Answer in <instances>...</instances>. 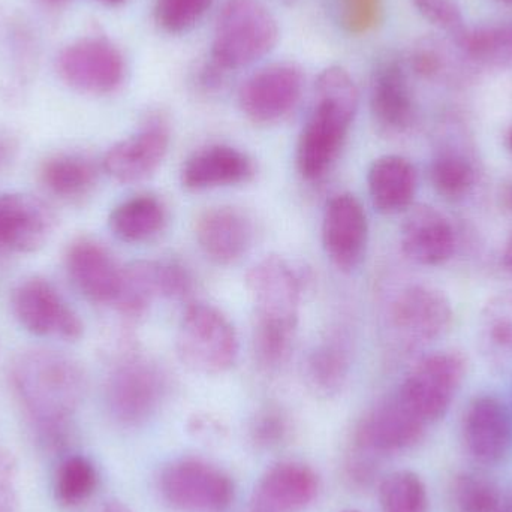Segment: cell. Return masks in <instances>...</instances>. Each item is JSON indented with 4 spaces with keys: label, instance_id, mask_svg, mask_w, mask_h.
<instances>
[{
    "label": "cell",
    "instance_id": "cell-10",
    "mask_svg": "<svg viewBox=\"0 0 512 512\" xmlns=\"http://www.w3.org/2000/svg\"><path fill=\"white\" fill-rule=\"evenodd\" d=\"M303 90L300 66L291 62L271 63L243 81L239 89L240 110L258 125H271L295 110Z\"/></svg>",
    "mask_w": 512,
    "mask_h": 512
},
{
    "label": "cell",
    "instance_id": "cell-9",
    "mask_svg": "<svg viewBox=\"0 0 512 512\" xmlns=\"http://www.w3.org/2000/svg\"><path fill=\"white\" fill-rule=\"evenodd\" d=\"M57 72L72 89L108 95L122 86L126 75L122 51L105 36H84L66 45L57 56Z\"/></svg>",
    "mask_w": 512,
    "mask_h": 512
},
{
    "label": "cell",
    "instance_id": "cell-18",
    "mask_svg": "<svg viewBox=\"0 0 512 512\" xmlns=\"http://www.w3.org/2000/svg\"><path fill=\"white\" fill-rule=\"evenodd\" d=\"M462 438L475 462L483 465L502 462L512 444L511 418L504 403L493 396L472 400L463 417Z\"/></svg>",
    "mask_w": 512,
    "mask_h": 512
},
{
    "label": "cell",
    "instance_id": "cell-2",
    "mask_svg": "<svg viewBox=\"0 0 512 512\" xmlns=\"http://www.w3.org/2000/svg\"><path fill=\"white\" fill-rule=\"evenodd\" d=\"M315 95L297 147L298 171L306 180H319L328 173L358 110L357 84L342 66H330L319 74Z\"/></svg>",
    "mask_w": 512,
    "mask_h": 512
},
{
    "label": "cell",
    "instance_id": "cell-42",
    "mask_svg": "<svg viewBox=\"0 0 512 512\" xmlns=\"http://www.w3.org/2000/svg\"><path fill=\"white\" fill-rule=\"evenodd\" d=\"M18 140L8 131H0V173L8 170L18 155Z\"/></svg>",
    "mask_w": 512,
    "mask_h": 512
},
{
    "label": "cell",
    "instance_id": "cell-32",
    "mask_svg": "<svg viewBox=\"0 0 512 512\" xmlns=\"http://www.w3.org/2000/svg\"><path fill=\"white\" fill-rule=\"evenodd\" d=\"M379 504L382 512H429L426 484L415 472H393L379 486Z\"/></svg>",
    "mask_w": 512,
    "mask_h": 512
},
{
    "label": "cell",
    "instance_id": "cell-1",
    "mask_svg": "<svg viewBox=\"0 0 512 512\" xmlns=\"http://www.w3.org/2000/svg\"><path fill=\"white\" fill-rule=\"evenodd\" d=\"M9 378L32 429L74 420L87 393L83 367L51 349H27L18 354L12 360Z\"/></svg>",
    "mask_w": 512,
    "mask_h": 512
},
{
    "label": "cell",
    "instance_id": "cell-31",
    "mask_svg": "<svg viewBox=\"0 0 512 512\" xmlns=\"http://www.w3.org/2000/svg\"><path fill=\"white\" fill-rule=\"evenodd\" d=\"M468 56L484 65L512 68V24L466 29L457 36Z\"/></svg>",
    "mask_w": 512,
    "mask_h": 512
},
{
    "label": "cell",
    "instance_id": "cell-24",
    "mask_svg": "<svg viewBox=\"0 0 512 512\" xmlns=\"http://www.w3.org/2000/svg\"><path fill=\"white\" fill-rule=\"evenodd\" d=\"M367 185L370 200L378 212L384 215L408 212L417 194V170L403 156H381L370 167Z\"/></svg>",
    "mask_w": 512,
    "mask_h": 512
},
{
    "label": "cell",
    "instance_id": "cell-49",
    "mask_svg": "<svg viewBox=\"0 0 512 512\" xmlns=\"http://www.w3.org/2000/svg\"><path fill=\"white\" fill-rule=\"evenodd\" d=\"M508 147H510V150L512 152V128L511 131L508 132Z\"/></svg>",
    "mask_w": 512,
    "mask_h": 512
},
{
    "label": "cell",
    "instance_id": "cell-8",
    "mask_svg": "<svg viewBox=\"0 0 512 512\" xmlns=\"http://www.w3.org/2000/svg\"><path fill=\"white\" fill-rule=\"evenodd\" d=\"M159 492L167 504L183 512H222L236 495L227 472L194 457L168 463L159 475Z\"/></svg>",
    "mask_w": 512,
    "mask_h": 512
},
{
    "label": "cell",
    "instance_id": "cell-50",
    "mask_svg": "<svg viewBox=\"0 0 512 512\" xmlns=\"http://www.w3.org/2000/svg\"><path fill=\"white\" fill-rule=\"evenodd\" d=\"M501 2L508 3V5H512V0H501Z\"/></svg>",
    "mask_w": 512,
    "mask_h": 512
},
{
    "label": "cell",
    "instance_id": "cell-4",
    "mask_svg": "<svg viewBox=\"0 0 512 512\" xmlns=\"http://www.w3.org/2000/svg\"><path fill=\"white\" fill-rule=\"evenodd\" d=\"M170 391L167 373L143 355H126L105 381V405L120 426L140 427L158 414Z\"/></svg>",
    "mask_w": 512,
    "mask_h": 512
},
{
    "label": "cell",
    "instance_id": "cell-38",
    "mask_svg": "<svg viewBox=\"0 0 512 512\" xmlns=\"http://www.w3.org/2000/svg\"><path fill=\"white\" fill-rule=\"evenodd\" d=\"M158 274L161 297L183 300L192 294L194 279L182 262L174 259L158 261Z\"/></svg>",
    "mask_w": 512,
    "mask_h": 512
},
{
    "label": "cell",
    "instance_id": "cell-11",
    "mask_svg": "<svg viewBox=\"0 0 512 512\" xmlns=\"http://www.w3.org/2000/svg\"><path fill=\"white\" fill-rule=\"evenodd\" d=\"M450 298L427 285L403 289L390 307V327L408 345H421L439 339L453 324Z\"/></svg>",
    "mask_w": 512,
    "mask_h": 512
},
{
    "label": "cell",
    "instance_id": "cell-47",
    "mask_svg": "<svg viewBox=\"0 0 512 512\" xmlns=\"http://www.w3.org/2000/svg\"><path fill=\"white\" fill-rule=\"evenodd\" d=\"M47 6H51V8H57V6H62L63 3L68 2V0H42Z\"/></svg>",
    "mask_w": 512,
    "mask_h": 512
},
{
    "label": "cell",
    "instance_id": "cell-51",
    "mask_svg": "<svg viewBox=\"0 0 512 512\" xmlns=\"http://www.w3.org/2000/svg\"><path fill=\"white\" fill-rule=\"evenodd\" d=\"M282 2H285V3H292V2H294V0H282Z\"/></svg>",
    "mask_w": 512,
    "mask_h": 512
},
{
    "label": "cell",
    "instance_id": "cell-22",
    "mask_svg": "<svg viewBox=\"0 0 512 512\" xmlns=\"http://www.w3.org/2000/svg\"><path fill=\"white\" fill-rule=\"evenodd\" d=\"M198 245L216 264L239 261L254 240L251 219L236 207L219 206L206 210L195 228Z\"/></svg>",
    "mask_w": 512,
    "mask_h": 512
},
{
    "label": "cell",
    "instance_id": "cell-45",
    "mask_svg": "<svg viewBox=\"0 0 512 512\" xmlns=\"http://www.w3.org/2000/svg\"><path fill=\"white\" fill-rule=\"evenodd\" d=\"M502 264H504L505 270L512 274V234L505 243L504 252H502Z\"/></svg>",
    "mask_w": 512,
    "mask_h": 512
},
{
    "label": "cell",
    "instance_id": "cell-6",
    "mask_svg": "<svg viewBox=\"0 0 512 512\" xmlns=\"http://www.w3.org/2000/svg\"><path fill=\"white\" fill-rule=\"evenodd\" d=\"M180 360L204 375L227 372L239 355V339L230 319L210 304H192L180 322L176 340Z\"/></svg>",
    "mask_w": 512,
    "mask_h": 512
},
{
    "label": "cell",
    "instance_id": "cell-23",
    "mask_svg": "<svg viewBox=\"0 0 512 512\" xmlns=\"http://www.w3.org/2000/svg\"><path fill=\"white\" fill-rule=\"evenodd\" d=\"M252 159L240 150L225 144L204 147L195 152L182 168V185L189 191L240 185L254 177Z\"/></svg>",
    "mask_w": 512,
    "mask_h": 512
},
{
    "label": "cell",
    "instance_id": "cell-44",
    "mask_svg": "<svg viewBox=\"0 0 512 512\" xmlns=\"http://www.w3.org/2000/svg\"><path fill=\"white\" fill-rule=\"evenodd\" d=\"M96 512H134L128 505L123 504L120 501H108L105 502L102 507H99V510Z\"/></svg>",
    "mask_w": 512,
    "mask_h": 512
},
{
    "label": "cell",
    "instance_id": "cell-25",
    "mask_svg": "<svg viewBox=\"0 0 512 512\" xmlns=\"http://www.w3.org/2000/svg\"><path fill=\"white\" fill-rule=\"evenodd\" d=\"M167 224V209L152 194L135 195L123 201L110 215V228L117 239L126 243L149 242Z\"/></svg>",
    "mask_w": 512,
    "mask_h": 512
},
{
    "label": "cell",
    "instance_id": "cell-28",
    "mask_svg": "<svg viewBox=\"0 0 512 512\" xmlns=\"http://www.w3.org/2000/svg\"><path fill=\"white\" fill-rule=\"evenodd\" d=\"M478 343L489 360L512 361V291L493 295L478 319Z\"/></svg>",
    "mask_w": 512,
    "mask_h": 512
},
{
    "label": "cell",
    "instance_id": "cell-46",
    "mask_svg": "<svg viewBox=\"0 0 512 512\" xmlns=\"http://www.w3.org/2000/svg\"><path fill=\"white\" fill-rule=\"evenodd\" d=\"M501 201L502 206H504L508 212L512 213V182L507 183V185L502 188Z\"/></svg>",
    "mask_w": 512,
    "mask_h": 512
},
{
    "label": "cell",
    "instance_id": "cell-20",
    "mask_svg": "<svg viewBox=\"0 0 512 512\" xmlns=\"http://www.w3.org/2000/svg\"><path fill=\"white\" fill-rule=\"evenodd\" d=\"M66 268L78 291L93 303H114L122 282V270L114 256L95 240L72 243Z\"/></svg>",
    "mask_w": 512,
    "mask_h": 512
},
{
    "label": "cell",
    "instance_id": "cell-35",
    "mask_svg": "<svg viewBox=\"0 0 512 512\" xmlns=\"http://www.w3.org/2000/svg\"><path fill=\"white\" fill-rule=\"evenodd\" d=\"M215 0H156L155 18L162 30L183 33L191 30Z\"/></svg>",
    "mask_w": 512,
    "mask_h": 512
},
{
    "label": "cell",
    "instance_id": "cell-34",
    "mask_svg": "<svg viewBox=\"0 0 512 512\" xmlns=\"http://www.w3.org/2000/svg\"><path fill=\"white\" fill-rule=\"evenodd\" d=\"M451 499L457 512H502L501 492L480 475H457L451 486Z\"/></svg>",
    "mask_w": 512,
    "mask_h": 512
},
{
    "label": "cell",
    "instance_id": "cell-29",
    "mask_svg": "<svg viewBox=\"0 0 512 512\" xmlns=\"http://www.w3.org/2000/svg\"><path fill=\"white\" fill-rule=\"evenodd\" d=\"M161 297L158 261H134L123 267L122 282L117 294V309L129 318L144 315L153 298Z\"/></svg>",
    "mask_w": 512,
    "mask_h": 512
},
{
    "label": "cell",
    "instance_id": "cell-36",
    "mask_svg": "<svg viewBox=\"0 0 512 512\" xmlns=\"http://www.w3.org/2000/svg\"><path fill=\"white\" fill-rule=\"evenodd\" d=\"M291 432L288 415L277 406H265L256 412L249 429L251 441L262 450L279 447Z\"/></svg>",
    "mask_w": 512,
    "mask_h": 512
},
{
    "label": "cell",
    "instance_id": "cell-37",
    "mask_svg": "<svg viewBox=\"0 0 512 512\" xmlns=\"http://www.w3.org/2000/svg\"><path fill=\"white\" fill-rule=\"evenodd\" d=\"M421 17L430 24L459 36L465 32V18L457 0H412Z\"/></svg>",
    "mask_w": 512,
    "mask_h": 512
},
{
    "label": "cell",
    "instance_id": "cell-26",
    "mask_svg": "<svg viewBox=\"0 0 512 512\" xmlns=\"http://www.w3.org/2000/svg\"><path fill=\"white\" fill-rule=\"evenodd\" d=\"M351 370V351L343 337L331 336L307 355L306 381L315 393L334 396L345 387Z\"/></svg>",
    "mask_w": 512,
    "mask_h": 512
},
{
    "label": "cell",
    "instance_id": "cell-43",
    "mask_svg": "<svg viewBox=\"0 0 512 512\" xmlns=\"http://www.w3.org/2000/svg\"><path fill=\"white\" fill-rule=\"evenodd\" d=\"M378 2V0H376ZM358 0H349V24L354 20L355 12H357ZM375 0H361L360 2V14H358L357 24H369L372 21L373 12H375Z\"/></svg>",
    "mask_w": 512,
    "mask_h": 512
},
{
    "label": "cell",
    "instance_id": "cell-15",
    "mask_svg": "<svg viewBox=\"0 0 512 512\" xmlns=\"http://www.w3.org/2000/svg\"><path fill=\"white\" fill-rule=\"evenodd\" d=\"M367 240L369 224L360 201L351 194L331 198L322 221V243L331 262L351 273L363 261Z\"/></svg>",
    "mask_w": 512,
    "mask_h": 512
},
{
    "label": "cell",
    "instance_id": "cell-53",
    "mask_svg": "<svg viewBox=\"0 0 512 512\" xmlns=\"http://www.w3.org/2000/svg\"><path fill=\"white\" fill-rule=\"evenodd\" d=\"M511 512H512V510H511Z\"/></svg>",
    "mask_w": 512,
    "mask_h": 512
},
{
    "label": "cell",
    "instance_id": "cell-39",
    "mask_svg": "<svg viewBox=\"0 0 512 512\" xmlns=\"http://www.w3.org/2000/svg\"><path fill=\"white\" fill-rule=\"evenodd\" d=\"M376 454L354 447L345 463L346 478L349 483L358 489H366L378 475V459Z\"/></svg>",
    "mask_w": 512,
    "mask_h": 512
},
{
    "label": "cell",
    "instance_id": "cell-52",
    "mask_svg": "<svg viewBox=\"0 0 512 512\" xmlns=\"http://www.w3.org/2000/svg\"><path fill=\"white\" fill-rule=\"evenodd\" d=\"M342 512H360V511H357V510H345V511H342Z\"/></svg>",
    "mask_w": 512,
    "mask_h": 512
},
{
    "label": "cell",
    "instance_id": "cell-48",
    "mask_svg": "<svg viewBox=\"0 0 512 512\" xmlns=\"http://www.w3.org/2000/svg\"><path fill=\"white\" fill-rule=\"evenodd\" d=\"M99 2L104 3V5L108 6H120L123 3L128 2V0H99Z\"/></svg>",
    "mask_w": 512,
    "mask_h": 512
},
{
    "label": "cell",
    "instance_id": "cell-30",
    "mask_svg": "<svg viewBox=\"0 0 512 512\" xmlns=\"http://www.w3.org/2000/svg\"><path fill=\"white\" fill-rule=\"evenodd\" d=\"M99 474L92 460L74 454L65 457L54 477V498L62 507L75 508L95 495Z\"/></svg>",
    "mask_w": 512,
    "mask_h": 512
},
{
    "label": "cell",
    "instance_id": "cell-5",
    "mask_svg": "<svg viewBox=\"0 0 512 512\" xmlns=\"http://www.w3.org/2000/svg\"><path fill=\"white\" fill-rule=\"evenodd\" d=\"M255 307L254 333L294 339L300 309L301 282L280 256H265L246 274Z\"/></svg>",
    "mask_w": 512,
    "mask_h": 512
},
{
    "label": "cell",
    "instance_id": "cell-40",
    "mask_svg": "<svg viewBox=\"0 0 512 512\" xmlns=\"http://www.w3.org/2000/svg\"><path fill=\"white\" fill-rule=\"evenodd\" d=\"M18 468L14 456L0 450V512H14L17 505Z\"/></svg>",
    "mask_w": 512,
    "mask_h": 512
},
{
    "label": "cell",
    "instance_id": "cell-41",
    "mask_svg": "<svg viewBox=\"0 0 512 512\" xmlns=\"http://www.w3.org/2000/svg\"><path fill=\"white\" fill-rule=\"evenodd\" d=\"M228 74H230V72L216 65L209 57V60L204 62L203 65L200 66V69H198L195 81H197L198 87H200L203 92H218V90H221L222 87L225 86V83H227Z\"/></svg>",
    "mask_w": 512,
    "mask_h": 512
},
{
    "label": "cell",
    "instance_id": "cell-17",
    "mask_svg": "<svg viewBox=\"0 0 512 512\" xmlns=\"http://www.w3.org/2000/svg\"><path fill=\"white\" fill-rule=\"evenodd\" d=\"M53 210L26 194H0V255L38 251L54 228Z\"/></svg>",
    "mask_w": 512,
    "mask_h": 512
},
{
    "label": "cell",
    "instance_id": "cell-19",
    "mask_svg": "<svg viewBox=\"0 0 512 512\" xmlns=\"http://www.w3.org/2000/svg\"><path fill=\"white\" fill-rule=\"evenodd\" d=\"M400 246L409 261L424 267H438L456 251V234L441 212L418 204L406 212L400 230Z\"/></svg>",
    "mask_w": 512,
    "mask_h": 512
},
{
    "label": "cell",
    "instance_id": "cell-12",
    "mask_svg": "<svg viewBox=\"0 0 512 512\" xmlns=\"http://www.w3.org/2000/svg\"><path fill=\"white\" fill-rule=\"evenodd\" d=\"M170 140V120L167 114L153 111L146 117L137 134L119 141L105 153L102 161L104 170L117 182H140L162 164Z\"/></svg>",
    "mask_w": 512,
    "mask_h": 512
},
{
    "label": "cell",
    "instance_id": "cell-21",
    "mask_svg": "<svg viewBox=\"0 0 512 512\" xmlns=\"http://www.w3.org/2000/svg\"><path fill=\"white\" fill-rule=\"evenodd\" d=\"M370 111L385 134L399 135L415 122V102L405 69L400 63L385 62L373 72Z\"/></svg>",
    "mask_w": 512,
    "mask_h": 512
},
{
    "label": "cell",
    "instance_id": "cell-27",
    "mask_svg": "<svg viewBox=\"0 0 512 512\" xmlns=\"http://www.w3.org/2000/svg\"><path fill=\"white\" fill-rule=\"evenodd\" d=\"M41 180L56 197L68 201L80 200L95 188L98 168L86 156L60 153L44 162Z\"/></svg>",
    "mask_w": 512,
    "mask_h": 512
},
{
    "label": "cell",
    "instance_id": "cell-14",
    "mask_svg": "<svg viewBox=\"0 0 512 512\" xmlns=\"http://www.w3.org/2000/svg\"><path fill=\"white\" fill-rule=\"evenodd\" d=\"M427 424L417 417L397 394L373 406L354 432V447L369 453H400L415 447L426 433Z\"/></svg>",
    "mask_w": 512,
    "mask_h": 512
},
{
    "label": "cell",
    "instance_id": "cell-33",
    "mask_svg": "<svg viewBox=\"0 0 512 512\" xmlns=\"http://www.w3.org/2000/svg\"><path fill=\"white\" fill-rule=\"evenodd\" d=\"M433 188L447 200H462L474 188L477 173L472 162L459 152L445 150L430 167Z\"/></svg>",
    "mask_w": 512,
    "mask_h": 512
},
{
    "label": "cell",
    "instance_id": "cell-16",
    "mask_svg": "<svg viewBox=\"0 0 512 512\" xmlns=\"http://www.w3.org/2000/svg\"><path fill=\"white\" fill-rule=\"evenodd\" d=\"M319 492L318 474L300 462H280L259 478L249 499V512H301Z\"/></svg>",
    "mask_w": 512,
    "mask_h": 512
},
{
    "label": "cell",
    "instance_id": "cell-13",
    "mask_svg": "<svg viewBox=\"0 0 512 512\" xmlns=\"http://www.w3.org/2000/svg\"><path fill=\"white\" fill-rule=\"evenodd\" d=\"M15 316L24 330L35 336L80 339L83 322L47 280L33 277L21 283L12 298Z\"/></svg>",
    "mask_w": 512,
    "mask_h": 512
},
{
    "label": "cell",
    "instance_id": "cell-7",
    "mask_svg": "<svg viewBox=\"0 0 512 512\" xmlns=\"http://www.w3.org/2000/svg\"><path fill=\"white\" fill-rule=\"evenodd\" d=\"M466 372L468 360L462 352H436L412 367L396 394L429 426L445 417Z\"/></svg>",
    "mask_w": 512,
    "mask_h": 512
},
{
    "label": "cell",
    "instance_id": "cell-3",
    "mask_svg": "<svg viewBox=\"0 0 512 512\" xmlns=\"http://www.w3.org/2000/svg\"><path fill=\"white\" fill-rule=\"evenodd\" d=\"M279 41V26L261 0H225L216 18L210 59L227 72L267 56Z\"/></svg>",
    "mask_w": 512,
    "mask_h": 512
}]
</instances>
